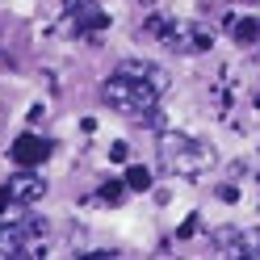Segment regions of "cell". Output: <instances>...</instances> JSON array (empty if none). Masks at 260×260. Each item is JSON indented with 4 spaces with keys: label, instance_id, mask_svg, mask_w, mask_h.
<instances>
[{
    "label": "cell",
    "instance_id": "cell-1",
    "mask_svg": "<svg viewBox=\"0 0 260 260\" xmlns=\"http://www.w3.org/2000/svg\"><path fill=\"white\" fill-rule=\"evenodd\" d=\"M168 84V76L151 68V63H122L113 76H105V84H101V101L113 109V113H122V118H135V122H155L159 113V92H164Z\"/></svg>",
    "mask_w": 260,
    "mask_h": 260
},
{
    "label": "cell",
    "instance_id": "cell-2",
    "mask_svg": "<svg viewBox=\"0 0 260 260\" xmlns=\"http://www.w3.org/2000/svg\"><path fill=\"white\" fill-rule=\"evenodd\" d=\"M210 164H214V151H210L202 139L181 135V130H164V135H159V168L168 176L198 181L202 172H210Z\"/></svg>",
    "mask_w": 260,
    "mask_h": 260
},
{
    "label": "cell",
    "instance_id": "cell-3",
    "mask_svg": "<svg viewBox=\"0 0 260 260\" xmlns=\"http://www.w3.org/2000/svg\"><path fill=\"white\" fill-rule=\"evenodd\" d=\"M42 239H46V218H17V222H5L0 252L13 260H29V256H42Z\"/></svg>",
    "mask_w": 260,
    "mask_h": 260
},
{
    "label": "cell",
    "instance_id": "cell-4",
    "mask_svg": "<svg viewBox=\"0 0 260 260\" xmlns=\"http://www.w3.org/2000/svg\"><path fill=\"white\" fill-rule=\"evenodd\" d=\"M42 193H46V181L34 168H21L17 176H9L0 185V202L5 206H34V202H42Z\"/></svg>",
    "mask_w": 260,
    "mask_h": 260
},
{
    "label": "cell",
    "instance_id": "cell-5",
    "mask_svg": "<svg viewBox=\"0 0 260 260\" xmlns=\"http://www.w3.org/2000/svg\"><path fill=\"white\" fill-rule=\"evenodd\" d=\"M68 25L76 34H96V29L109 25V17L96 0H68Z\"/></svg>",
    "mask_w": 260,
    "mask_h": 260
},
{
    "label": "cell",
    "instance_id": "cell-6",
    "mask_svg": "<svg viewBox=\"0 0 260 260\" xmlns=\"http://www.w3.org/2000/svg\"><path fill=\"white\" fill-rule=\"evenodd\" d=\"M9 155L17 159L21 168H34V164H42V159L51 155V143L38 139V135H17V139H13V147H9Z\"/></svg>",
    "mask_w": 260,
    "mask_h": 260
},
{
    "label": "cell",
    "instance_id": "cell-7",
    "mask_svg": "<svg viewBox=\"0 0 260 260\" xmlns=\"http://www.w3.org/2000/svg\"><path fill=\"white\" fill-rule=\"evenodd\" d=\"M210 239H214L218 256H243V231H235V226H218Z\"/></svg>",
    "mask_w": 260,
    "mask_h": 260
},
{
    "label": "cell",
    "instance_id": "cell-8",
    "mask_svg": "<svg viewBox=\"0 0 260 260\" xmlns=\"http://www.w3.org/2000/svg\"><path fill=\"white\" fill-rule=\"evenodd\" d=\"M231 38H235L239 46H252V42H260V21H256V17H243V21H235V25H231Z\"/></svg>",
    "mask_w": 260,
    "mask_h": 260
},
{
    "label": "cell",
    "instance_id": "cell-9",
    "mask_svg": "<svg viewBox=\"0 0 260 260\" xmlns=\"http://www.w3.org/2000/svg\"><path fill=\"white\" fill-rule=\"evenodd\" d=\"M126 189H135V193H147V189H151V168H143V164H130V168H126Z\"/></svg>",
    "mask_w": 260,
    "mask_h": 260
},
{
    "label": "cell",
    "instance_id": "cell-10",
    "mask_svg": "<svg viewBox=\"0 0 260 260\" xmlns=\"http://www.w3.org/2000/svg\"><path fill=\"white\" fill-rule=\"evenodd\" d=\"M122 185H126V181H109V185L101 189V202H109V206H118V202H122Z\"/></svg>",
    "mask_w": 260,
    "mask_h": 260
},
{
    "label": "cell",
    "instance_id": "cell-11",
    "mask_svg": "<svg viewBox=\"0 0 260 260\" xmlns=\"http://www.w3.org/2000/svg\"><path fill=\"white\" fill-rule=\"evenodd\" d=\"M80 256H84V260H113L118 252H109V248H92V252H80Z\"/></svg>",
    "mask_w": 260,
    "mask_h": 260
},
{
    "label": "cell",
    "instance_id": "cell-12",
    "mask_svg": "<svg viewBox=\"0 0 260 260\" xmlns=\"http://www.w3.org/2000/svg\"><path fill=\"white\" fill-rule=\"evenodd\" d=\"M0 243H5V222H0Z\"/></svg>",
    "mask_w": 260,
    "mask_h": 260
},
{
    "label": "cell",
    "instance_id": "cell-13",
    "mask_svg": "<svg viewBox=\"0 0 260 260\" xmlns=\"http://www.w3.org/2000/svg\"><path fill=\"white\" fill-rule=\"evenodd\" d=\"M139 5H155V0H139Z\"/></svg>",
    "mask_w": 260,
    "mask_h": 260
},
{
    "label": "cell",
    "instance_id": "cell-14",
    "mask_svg": "<svg viewBox=\"0 0 260 260\" xmlns=\"http://www.w3.org/2000/svg\"><path fill=\"white\" fill-rule=\"evenodd\" d=\"M256 5H260V0H256Z\"/></svg>",
    "mask_w": 260,
    "mask_h": 260
}]
</instances>
